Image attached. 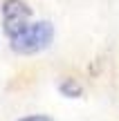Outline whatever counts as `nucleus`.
<instances>
[{
    "label": "nucleus",
    "instance_id": "obj_1",
    "mask_svg": "<svg viewBox=\"0 0 119 121\" xmlns=\"http://www.w3.org/2000/svg\"><path fill=\"white\" fill-rule=\"evenodd\" d=\"M52 38H54V25L49 20L29 22L20 34L11 38V49L16 54H36L47 49L52 45Z\"/></svg>",
    "mask_w": 119,
    "mask_h": 121
},
{
    "label": "nucleus",
    "instance_id": "obj_4",
    "mask_svg": "<svg viewBox=\"0 0 119 121\" xmlns=\"http://www.w3.org/2000/svg\"><path fill=\"white\" fill-rule=\"evenodd\" d=\"M18 121H54V119L47 117V114H29V117H22Z\"/></svg>",
    "mask_w": 119,
    "mask_h": 121
},
{
    "label": "nucleus",
    "instance_id": "obj_2",
    "mask_svg": "<svg viewBox=\"0 0 119 121\" xmlns=\"http://www.w3.org/2000/svg\"><path fill=\"white\" fill-rule=\"evenodd\" d=\"M31 11L22 0H4L2 4V20H4V31L9 34V38H13L16 34H20L27 25H29Z\"/></svg>",
    "mask_w": 119,
    "mask_h": 121
},
{
    "label": "nucleus",
    "instance_id": "obj_3",
    "mask_svg": "<svg viewBox=\"0 0 119 121\" xmlns=\"http://www.w3.org/2000/svg\"><path fill=\"white\" fill-rule=\"evenodd\" d=\"M58 92H61L63 96H67V99H76V96L83 94V87L76 83V78H63V81L58 83Z\"/></svg>",
    "mask_w": 119,
    "mask_h": 121
}]
</instances>
